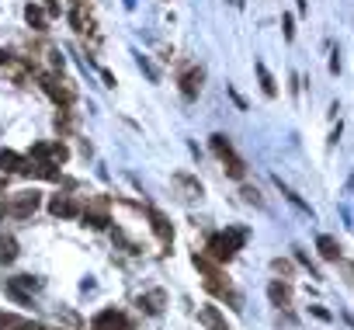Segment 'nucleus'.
Segmentation results:
<instances>
[{"label": "nucleus", "mask_w": 354, "mask_h": 330, "mask_svg": "<svg viewBox=\"0 0 354 330\" xmlns=\"http://www.w3.org/2000/svg\"><path fill=\"white\" fill-rule=\"evenodd\" d=\"M139 306H146V313H160V309H163V292H149V295H142Z\"/></svg>", "instance_id": "16"}, {"label": "nucleus", "mask_w": 354, "mask_h": 330, "mask_svg": "<svg viewBox=\"0 0 354 330\" xmlns=\"http://www.w3.org/2000/svg\"><path fill=\"white\" fill-rule=\"evenodd\" d=\"M18 257V240L15 237H0V264H11Z\"/></svg>", "instance_id": "11"}, {"label": "nucleus", "mask_w": 354, "mask_h": 330, "mask_svg": "<svg viewBox=\"0 0 354 330\" xmlns=\"http://www.w3.org/2000/svg\"><path fill=\"white\" fill-rule=\"evenodd\" d=\"M8 188V178H0V192H4Z\"/></svg>", "instance_id": "19"}, {"label": "nucleus", "mask_w": 354, "mask_h": 330, "mask_svg": "<svg viewBox=\"0 0 354 330\" xmlns=\"http://www.w3.org/2000/svg\"><path fill=\"white\" fill-rule=\"evenodd\" d=\"M257 73H261L264 94H268V98H274V94H278V87H274V80H271V73H268V66H264V63H257Z\"/></svg>", "instance_id": "17"}, {"label": "nucleus", "mask_w": 354, "mask_h": 330, "mask_svg": "<svg viewBox=\"0 0 354 330\" xmlns=\"http://www.w3.org/2000/svg\"><path fill=\"white\" fill-rule=\"evenodd\" d=\"M149 223H153V233H156L163 244H170V240H174V230H170V223H167L160 212H149Z\"/></svg>", "instance_id": "10"}, {"label": "nucleus", "mask_w": 354, "mask_h": 330, "mask_svg": "<svg viewBox=\"0 0 354 330\" xmlns=\"http://www.w3.org/2000/svg\"><path fill=\"white\" fill-rule=\"evenodd\" d=\"M0 167H4V171H25V160L18 153L4 149V153H0Z\"/></svg>", "instance_id": "14"}, {"label": "nucleus", "mask_w": 354, "mask_h": 330, "mask_svg": "<svg viewBox=\"0 0 354 330\" xmlns=\"http://www.w3.org/2000/svg\"><path fill=\"white\" fill-rule=\"evenodd\" d=\"M316 247H319V254H323L326 261H337V257H340V244H337L333 237H319Z\"/></svg>", "instance_id": "12"}, {"label": "nucleus", "mask_w": 354, "mask_h": 330, "mask_svg": "<svg viewBox=\"0 0 354 330\" xmlns=\"http://www.w3.org/2000/svg\"><path fill=\"white\" fill-rule=\"evenodd\" d=\"M8 59H11V56H8V53H0V63H8Z\"/></svg>", "instance_id": "20"}, {"label": "nucleus", "mask_w": 354, "mask_h": 330, "mask_svg": "<svg viewBox=\"0 0 354 330\" xmlns=\"http://www.w3.org/2000/svg\"><path fill=\"white\" fill-rule=\"evenodd\" d=\"M243 244H247V233L236 230V226H230V230H223V233H216V237L209 240V254H212L216 261H230Z\"/></svg>", "instance_id": "1"}, {"label": "nucleus", "mask_w": 354, "mask_h": 330, "mask_svg": "<svg viewBox=\"0 0 354 330\" xmlns=\"http://www.w3.org/2000/svg\"><path fill=\"white\" fill-rule=\"evenodd\" d=\"M212 153L226 163V174H230V178H243V174H247V163L233 153V146H230L226 136H212Z\"/></svg>", "instance_id": "2"}, {"label": "nucleus", "mask_w": 354, "mask_h": 330, "mask_svg": "<svg viewBox=\"0 0 354 330\" xmlns=\"http://www.w3.org/2000/svg\"><path fill=\"white\" fill-rule=\"evenodd\" d=\"M42 87H46V94H49L56 104H70V101H73V91H70V87H63L56 77H42Z\"/></svg>", "instance_id": "6"}, {"label": "nucleus", "mask_w": 354, "mask_h": 330, "mask_svg": "<svg viewBox=\"0 0 354 330\" xmlns=\"http://www.w3.org/2000/svg\"><path fill=\"white\" fill-rule=\"evenodd\" d=\"M49 212L59 216V219H73V216H80V205L70 195H53L49 199Z\"/></svg>", "instance_id": "5"}, {"label": "nucleus", "mask_w": 354, "mask_h": 330, "mask_svg": "<svg viewBox=\"0 0 354 330\" xmlns=\"http://www.w3.org/2000/svg\"><path fill=\"white\" fill-rule=\"evenodd\" d=\"M91 330H132V327H129L125 313H118V309H104V313L94 316Z\"/></svg>", "instance_id": "4"}, {"label": "nucleus", "mask_w": 354, "mask_h": 330, "mask_svg": "<svg viewBox=\"0 0 354 330\" xmlns=\"http://www.w3.org/2000/svg\"><path fill=\"white\" fill-rule=\"evenodd\" d=\"M25 18H28L32 28H39V32L46 28V11H42L39 4H28V8H25Z\"/></svg>", "instance_id": "15"}, {"label": "nucleus", "mask_w": 354, "mask_h": 330, "mask_svg": "<svg viewBox=\"0 0 354 330\" xmlns=\"http://www.w3.org/2000/svg\"><path fill=\"white\" fill-rule=\"evenodd\" d=\"M73 25H77V32H91V18H84V8L73 11Z\"/></svg>", "instance_id": "18"}, {"label": "nucleus", "mask_w": 354, "mask_h": 330, "mask_svg": "<svg viewBox=\"0 0 354 330\" xmlns=\"http://www.w3.org/2000/svg\"><path fill=\"white\" fill-rule=\"evenodd\" d=\"M39 205H42V195H39V192H21V195H15V199L8 202V212L18 216V219H25V216H32Z\"/></svg>", "instance_id": "3"}, {"label": "nucleus", "mask_w": 354, "mask_h": 330, "mask_svg": "<svg viewBox=\"0 0 354 330\" xmlns=\"http://www.w3.org/2000/svg\"><path fill=\"white\" fill-rule=\"evenodd\" d=\"M268 295H271L274 306H288V302H292V288H288L285 282H271V285H268Z\"/></svg>", "instance_id": "9"}, {"label": "nucleus", "mask_w": 354, "mask_h": 330, "mask_svg": "<svg viewBox=\"0 0 354 330\" xmlns=\"http://www.w3.org/2000/svg\"><path fill=\"white\" fill-rule=\"evenodd\" d=\"M198 320H202L205 327H212V330H226V320H223V316H219L212 306H205V309L198 313Z\"/></svg>", "instance_id": "13"}, {"label": "nucleus", "mask_w": 354, "mask_h": 330, "mask_svg": "<svg viewBox=\"0 0 354 330\" xmlns=\"http://www.w3.org/2000/svg\"><path fill=\"white\" fill-rule=\"evenodd\" d=\"M0 330H42L39 323H28L21 316H11V313H0Z\"/></svg>", "instance_id": "8"}, {"label": "nucleus", "mask_w": 354, "mask_h": 330, "mask_svg": "<svg viewBox=\"0 0 354 330\" xmlns=\"http://www.w3.org/2000/svg\"><path fill=\"white\" fill-rule=\"evenodd\" d=\"M198 91H202V70H188L181 77V94L185 98H198Z\"/></svg>", "instance_id": "7"}]
</instances>
